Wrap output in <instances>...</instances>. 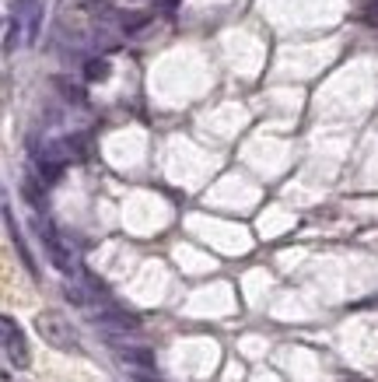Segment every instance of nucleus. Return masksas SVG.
<instances>
[{
    "instance_id": "f03ea898",
    "label": "nucleus",
    "mask_w": 378,
    "mask_h": 382,
    "mask_svg": "<svg viewBox=\"0 0 378 382\" xmlns=\"http://www.w3.org/2000/svg\"><path fill=\"white\" fill-rule=\"evenodd\" d=\"M36 330H39V337L46 340L49 347H56V351H78V330L70 326V319H63V316L53 312V309L39 312Z\"/></svg>"
},
{
    "instance_id": "7ed1b4c3",
    "label": "nucleus",
    "mask_w": 378,
    "mask_h": 382,
    "mask_svg": "<svg viewBox=\"0 0 378 382\" xmlns=\"http://www.w3.org/2000/svg\"><path fill=\"white\" fill-rule=\"evenodd\" d=\"M0 330H4V351H7V358L14 361V368H28V344H25V334H21V326L11 319V316H0Z\"/></svg>"
},
{
    "instance_id": "2eb2a0df",
    "label": "nucleus",
    "mask_w": 378,
    "mask_h": 382,
    "mask_svg": "<svg viewBox=\"0 0 378 382\" xmlns=\"http://www.w3.org/2000/svg\"><path fill=\"white\" fill-rule=\"evenodd\" d=\"M0 344H4V330H0Z\"/></svg>"
},
{
    "instance_id": "6e6552de",
    "label": "nucleus",
    "mask_w": 378,
    "mask_h": 382,
    "mask_svg": "<svg viewBox=\"0 0 378 382\" xmlns=\"http://www.w3.org/2000/svg\"><path fill=\"white\" fill-rule=\"evenodd\" d=\"M7 217V228H11V242H14V249H18V256H21V263L28 267V274L36 277L39 270H36V259H32V253H28V246H25V239H21V232H18V224H14V217L11 214H4Z\"/></svg>"
},
{
    "instance_id": "423d86ee",
    "label": "nucleus",
    "mask_w": 378,
    "mask_h": 382,
    "mask_svg": "<svg viewBox=\"0 0 378 382\" xmlns=\"http://www.w3.org/2000/svg\"><path fill=\"white\" fill-rule=\"evenodd\" d=\"M120 358H123L130 368H140V372H154V354H151L147 347H123V351H120Z\"/></svg>"
},
{
    "instance_id": "0eeeda50",
    "label": "nucleus",
    "mask_w": 378,
    "mask_h": 382,
    "mask_svg": "<svg viewBox=\"0 0 378 382\" xmlns=\"http://www.w3.org/2000/svg\"><path fill=\"white\" fill-rule=\"evenodd\" d=\"M21 197H25L36 211H46V190H42V179L25 175V179H21Z\"/></svg>"
},
{
    "instance_id": "9b49d317",
    "label": "nucleus",
    "mask_w": 378,
    "mask_h": 382,
    "mask_svg": "<svg viewBox=\"0 0 378 382\" xmlns=\"http://www.w3.org/2000/svg\"><path fill=\"white\" fill-rule=\"evenodd\" d=\"M21 32H25V29H21V21H14V18H11V29H7V43H4V49H7V53H14V46L21 43Z\"/></svg>"
},
{
    "instance_id": "ddd939ff",
    "label": "nucleus",
    "mask_w": 378,
    "mask_h": 382,
    "mask_svg": "<svg viewBox=\"0 0 378 382\" xmlns=\"http://www.w3.org/2000/svg\"><path fill=\"white\" fill-rule=\"evenodd\" d=\"M56 85L63 88V95H67V98H74V102H84V91H81V88L67 85V81H56Z\"/></svg>"
},
{
    "instance_id": "20e7f679",
    "label": "nucleus",
    "mask_w": 378,
    "mask_h": 382,
    "mask_svg": "<svg viewBox=\"0 0 378 382\" xmlns=\"http://www.w3.org/2000/svg\"><path fill=\"white\" fill-rule=\"evenodd\" d=\"M95 326L102 334H109V337H123V334L140 330V319L123 312V309H102V312H95Z\"/></svg>"
},
{
    "instance_id": "f8f14e48",
    "label": "nucleus",
    "mask_w": 378,
    "mask_h": 382,
    "mask_svg": "<svg viewBox=\"0 0 378 382\" xmlns=\"http://www.w3.org/2000/svg\"><path fill=\"white\" fill-rule=\"evenodd\" d=\"M361 21H364L368 29H378V0H368V4H364V11H361Z\"/></svg>"
},
{
    "instance_id": "9d476101",
    "label": "nucleus",
    "mask_w": 378,
    "mask_h": 382,
    "mask_svg": "<svg viewBox=\"0 0 378 382\" xmlns=\"http://www.w3.org/2000/svg\"><path fill=\"white\" fill-rule=\"evenodd\" d=\"M67 298H70L74 305H81V309H88V305H91V291H88V288H81V284H67Z\"/></svg>"
},
{
    "instance_id": "4468645a",
    "label": "nucleus",
    "mask_w": 378,
    "mask_h": 382,
    "mask_svg": "<svg viewBox=\"0 0 378 382\" xmlns=\"http://www.w3.org/2000/svg\"><path fill=\"white\" fill-rule=\"evenodd\" d=\"M343 382H372V379H364V376H347Z\"/></svg>"
},
{
    "instance_id": "39448f33",
    "label": "nucleus",
    "mask_w": 378,
    "mask_h": 382,
    "mask_svg": "<svg viewBox=\"0 0 378 382\" xmlns=\"http://www.w3.org/2000/svg\"><path fill=\"white\" fill-rule=\"evenodd\" d=\"M14 21H21L25 39H28V43H36V39H39V29H42L39 0H18V4H14Z\"/></svg>"
},
{
    "instance_id": "f257e3e1",
    "label": "nucleus",
    "mask_w": 378,
    "mask_h": 382,
    "mask_svg": "<svg viewBox=\"0 0 378 382\" xmlns=\"http://www.w3.org/2000/svg\"><path fill=\"white\" fill-rule=\"evenodd\" d=\"M36 232H39L42 239V249H46V256H49V263L60 270V274H74L78 270V256H74V246L56 232V224H49V221H42V217H36Z\"/></svg>"
},
{
    "instance_id": "1a4fd4ad",
    "label": "nucleus",
    "mask_w": 378,
    "mask_h": 382,
    "mask_svg": "<svg viewBox=\"0 0 378 382\" xmlns=\"http://www.w3.org/2000/svg\"><path fill=\"white\" fill-rule=\"evenodd\" d=\"M84 78L88 81H105L109 78V63L105 60H88L84 63Z\"/></svg>"
}]
</instances>
